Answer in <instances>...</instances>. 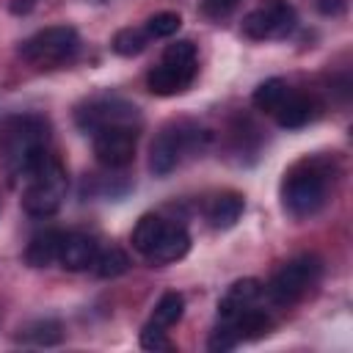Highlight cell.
Segmentation results:
<instances>
[{
	"mask_svg": "<svg viewBox=\"0 0 353 353\" xmlns=\"http://www.w3.org/2000/svg\"><path fill=\"white\" fill-rule=\"evenodd\" d=\"M28 188L22 193V207L28 215L33 218H50L61 210L63 199H66V171L61 165V160H55L52 154H47L30 174H28Z\"/></svg>",
	"mask_w": 353,
	"mask_h": 353,
	"instance_id": "1",
	"label": "cell"
},
{
	"mask_svg": "<svg viewBox=\"0 0 353 353\" xmlns=\"http://www.w3.org/2000/svg\"><path fill=\"white\" fill-rule=\"evenodd\" d=\"M47 121L39 116L14 119L6 130V163L11 174L28 179V174L47 157Z\"/></svg>",
	"mask_w": 353,
	"mask_h": 353,
	"instance_id": "2",
	"label": "cell"
},
{
	"mask_svg": "<svg viewBox=\"0 0 353 353\" xmlns=\"http://www.w3.org/2000/svg\"><path fill=\"white\" fill-rule=\"evenodd\" d=\"M80 50V36L69 25H52L44 30H36L19 44L22 61L33 66H61L69 63Z\"/></svg>",
	"mask_w": 353,
	"mask_h": 353,
	"instance_id": "3",
	"label": "cell"
},
{
	"mask_svg": "<svg viewBox=\"0 0 353 353\" xmlns=\"http://www.w3.org/2000/svg\"><path fill=\"white\" fill-rule=\"evenodd\" d=\"M320 270H323V265H320L317 256H312V254L295 256L273 273L265 292L276 306H292L317 284Z\"/></svg>",
	"mask_w": 353,
	"mask_h": 353,
	"instance_id": "4",
	"label": "cell"
},
{
	"mask_svg": "<svg viewBox=\"0 0 353 353\" xmlns=\"http://www.w3.org/2000/svg\"><path fill=\"white\" fill-rule=\"evenodd\" d=\"M325 199H328V179L314 165H309L303 171H292L284 179L281 201H284V210L292 218H309V215H314L325 204Z\"/></svg>",
	"mask_w": 353,
	"mask_h": 353,
	"instance_id": "5",
	"label": "cell"
},
{
	"mask_svg": "<svg viewBox=\"0 0 353 353\" xmlns=\"http://www.w3.org/2000/svg\"><path fill=\"white\" fill-rule=\"evenodd\" d=\"M295 8L287 0H259L243 17V33L248 39H284L295 28Z\"/></svg>",
	"mask_w": 353,
	"mask_h": 353,
	"instance_id": "6",
	"label": "cell"
},
{
	"mask_svg": "<svg viewBox=\"0 0 353 353\" xmlns=\"http://www.w3.org/2000/svg\"><path fill=\"white\" fill-rule=\"evenodd\" d=\"M74 121L83 132L94 135L105 127H135L138 130L141 116H138V108L124 99H94L74 113Z\"/></svg>",
	"mask_w": 353,
	"mask_h": 353,
	"instance_id": "7",
	"label": "cell"
},
{
	"mask_svg": "<svg viewBox=\"0 0 353 353\" xmlns=\"http://www.w3.org/2000/svg\"><path fill=\"white\" fill-rule=\"evenodd\" d=\"M138 130L135 127H105L94 132V157L105 168H124L135 160Z\"/></svg>",
	"mask_w": 353,
	"mask_h": 353,
	"instance_id": "8",
	"label": "cell"
},
{
	"mask_svg": "<svg viewBox=\"0 0 353 353\" xmlns=\"http://www.w3.org/2000/svg\"><path fill=\"white\" fill-rule=\"evenodd\" d=\"M193 132L196 130H182V127H165L149 146V168L154 176H165L171 174L179 160H182V152L190 146L193 141Z\"/></svg>",
	"mask_w": 353,
	"mask_h": 353,
	"instance_id": "9",
	"label": "cell"
},
{
	"mask_svg": "<svg viewBox=\"0 0 353 353\" xmlns=\"http://www.w3.org/2000/svg\"><path fill=\"white\" fill-rule=\"evenodd\" d=\"M97 240L88 237V234H80V232H63L61 237V248H58V262L61 268L72 270V273H80V270H88L97 259Z\"/></svg>",
	"mask_w": 353,
	"mask_h": 353,
	"instance_id": "10",
	"label": "cell"
},
{
	"mask_svg": "<svg viewBox=\"0 0 353 353\" xmlns=\"http://www.w3.org/2000/svg\"><path fill=\"white\" fill-rule=\"evenodd\" d=\"M196 69H199V66H174V63H165V61H163L160 66H154V69L146 74V85H149V91L157 94V97H174V94L185 91V88L193 83Z\"/></svg>",
	"mask_w": 353,
	"mask_h": 353,
	"instance_id": "11",
	"label": "cell"
},
{
	"mask_svg": "<svg viewBox=\"0 0 353 353\" xmlns=\"http://www.w3.org/2000/svg\"><path fill=\"white\" fill-rule=\"evenodd\" d=\"M262 295V284L256 279H240L234 281L226 295L218 301V323H234L240 312H245L248 306L256 303V298Z\"/></svg>",
	"mask_w": 353,
	"mask_h": 353,
	"instance_id": "12",
	"label": "cell"
},
{
	"mask_svg": "<svg viewBox=\"0 0 353 353\" xmlns=\"http://www.w3.org/2000/svg\"><path fill=\"white\" fill-rule=\"evenodd\" d=\"M190 248V234L185 232V226L179 223H165L163 234L157 237V243L152 245V251L143 256L152 265H171L176 259H182Z\"/></svg>",
	"mask_w": 353,
	"mask_h": 353,
	"instance_id": "13",
	"label": "cell"
},
{
	"mask_svg": "<svg viewBox=\"0 0 353 353\" xmlns=\"http://www.w3.org/2000/svg\"><path fill=\"white\" fill-rule=\"evenodd\" d=\"M273 116H276V121H279L281 127L298 130V127H303V124H309V121L314 119V102H312L306 94L290 91V94L281 99V105L276 108Z\"/></svg>",
	"mask_w": 353,
	"mask_h": 353,
	"instance_id": "14",
	"label": "cell"
},
{
	"mask_svg": "<svg viewBox=\"0 0 353 353\" xmlns=\"http://www.w3.org/2000/svg\"><path fill=\"white\" fill-rule=\"evenodd\" d=\"M61 237H63V232H58V229H44V232L33 234L25 248V262L30 268H50L52 262H58Z\"/></svg>",
	"mask_w": 353,
	"mask_h": 353,
	"instance_id": "15",
	"label": "cell"
},
{
	"mask_svg": "<svg viewBox=\"0 0 353 353\" xmlns=\"http://www.w3.org/2000/svg\"><path fill=\"white\" fill-rule=\"evenodd\" d=\"M243 210H245L243 196H237V193H221V196L210 204L207 218H210L212 229H232V226L240 221Z\"/></svg>",
	"mask_w": 353,
	"mask_h": 353,
	"instance_id": "16",
	"label": "cell"
},
{
	"mask_svg": "<svg viewBox=\"0 0 353 353\" xmlns=\"http://www.w3.org/2000/svg\"><path fill=\"white\" fill-rule=\"evenodd\" d=\"M287 94H290L287 80H281V77H270V80H265V83L256 85L251 102H254V108L262 110V113H276V108L281 105V99H284Z\"/></svg>",
	"mask_w": 353,
	"mask_h": 353,
	"instance_id": "17",
	"label": "cell"
},
{
	"mask_svg": "<svg viewBox=\"0 0 353 353\" xmlns=\"http://www.w3.org/2000/svg\"><path fill=\"white\" fill-rule=\"evenodd\" d=\"M232 325L237 328L240 342H243V339H259V336H265V334L273 328V320H270V314H268V312L248 306L245 312H240V314H237V320H234Z\"/></svg>",
	"mask_w": 353,
	"mask_h": 353,
	"instance_id": "18",
	"label": "cell"
},
{
	"mask_svg": "<svg viewBox=\"0 0 353 353\" xmlns=\"http://www.w3.org/2000/svg\"><path fill=\"white\" fill-rule=\"evenodd\" d=\"M165 223H168V221H163L160 215H143V218L135 223V229H132V248H135L141 256H146V254L152 251V245L157 243V237L163 234Z\"/></svg>",
	"mask_w": 353,
	"mask_h": 353,
	"instance_id": "19",
	"label": "cell"
},
{
	"mask_svg": "<svg viewBox=\"0 0 353 353\" xmlns=\"http://www.w3.org/2000/svg\"><path fill=\"white\" fill-rule=\"evenodd\" d=\"M91 268H94V273L99 279H116V276H121V273L130 270V256L121 248L110 245L105 251H97V259H94Z\"/></svg>",
	"mask_w": 353,
	"mask_h": 353,
	"instance_id": "20",
	"label": "cell"
},
{
	"mask_svg": "<svg viewBox=\"0 0 353 353\" xmlns=\"http://www.w3.org/2000/svg\"><path fill=\"white\" fill-rule=\"evenodd\" d=\"M149 44V33L143 28H121L116 30L110 47L116 55H124V58H132V55H141Z\"/></svg>",
	"mask_w": 353,
	"mask_h": 353,
	"instance_id": "21",
	"label": "cell"
},
{
	"mask_svg": "<svg viewBox=\"0 0 353 353\" xmlns=\"http://www.w3.org/2000/svg\"><path fill=\"white\" fill-rule=\"evenodd\" d=\"M182 312H185V298H182L179 292H165V295H160V301L154 303V312H152V320H149V323L163 325V328H171L174 323H179Z\"/></svg>",
	"mask_w": 353,
	"mask_h": 353,
	"instance_id": "22",
	"label": "cell"
},
{
	"mask_svg": "<svg viewBox=\"0 0 353 353\" xmlns=\"http://www.w3.org/2000/svg\"><path fill=\"white\" fill-rule=\"evenodd\" d=\"M61 325L55 323V320H36L33 325H28V328H22V334H19V339H25V342H36V345H55V342H61Z\"/></svg>",
	"mask_w": 353,
	"mask_h": 353,
	"instance_id": "23",
	"label": "cell"
},
{
	"mask_svg": "<svg viewBox=\"0 0 353 353\" xmlns=\"http://www.w3.org/2000/svg\"><path fill=\"white\" fill-rule=\"evenodd\" d=\"M179 25H182V17L176 11H160V14L146 19L143 30L149 33V39H168L179 30Z\"/></svg>",
	"mask_w": 353,
	"mask_h": 353,
	"instance_id": "24",
	"label": "cell"
},
{
	"mask_svg": "<svg viewBox=\"0 0 353 353\" xmlns=\"http://www.w3.org/2000/svg\"><path fill=\"white\" fill-rule=\"evenodd\" d=\"M237 345H240V334L232 323H218L207 339V350L212 353H226V350H234Z\"/></svg>",
	"mask_w": 353,
	"mask_h": 353,
	"instance_id": "25",
	"label": "cell"
},
{
	"mask_svg": "<svg viewBox=\"0 0 353 353\" xmlns=\"http://www.w3.org/2000/svg\"><path fill=\"white\" fill-rule=\"evenodd\" d=\"M163 61L174 63V66H196V47H193V41L179 39V41L168 44L165 52H163Z\"/></svg>",
	"mask_w": 353,
	"mask_h": 353,
	"instance_id": "26",
	"label": "cell"
},
{
	"mask_svg": "<svg viewBox=\"0 0 353 353\" xmlns=\"http://www.w3.org/2000/svg\"><path fill=\"white\" fill-rule=\"evenodd\" d=\"M141 347L143 350H174V342L168 339L165 328L163 325H154V323H146L143 331H141Z\"/></svg>",
	"mask_w": 353,
	"mask_h": 353,
	"instance_id": "27",
	"label": "cell"
},
{
	"mask_svg": "<svg viewBox=\"0 0 353 353\" xmlns=\"http://www.w3.org/2000/svg\"><path fill=\"white\" fill-rule=\"evenodd\" d=\"M237 3H240V0H201V8H204L207 17L221 19V17L232 14V11L237 8Z\"/></svg>",
	"mask_w": 353,
	"mask_h": 353,
	"instance_id": "28",
	"label": "cell"
},
{
	"mask_svg": "<svg viewBox=\"0 0 353 353\" xmlns=\"http://www.w3.org/2000/svg\"><path fill=\"white\" fill-rule=\"evenodd\" d=\"M317 8L323 14H339L345 11V0H317Z\"/></svg>",
	"mask_w": 353,
	"mask_h": 353,
	"instance_id": "29",
	"label": "cell"
},
{
	"mask_svg": "<svg viewBox=\"0 0 353 353\" xmlns=\"http://www.w3.org/2000/svg\"><path fill=\"white\" fill-rule=\"evenodd\" d=\"M33 6H36V0H11L14 14H28V11H33Z\"/></svg>",
	"mask_w": 353,
	"mask_h": 353,
	"instance_id": "30",
	"label": "cell"
}]
</instances>
